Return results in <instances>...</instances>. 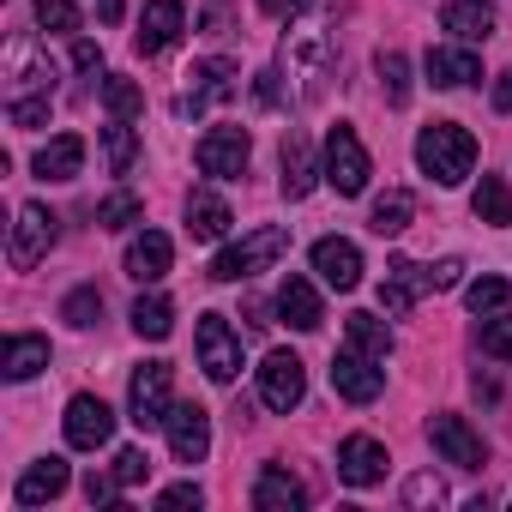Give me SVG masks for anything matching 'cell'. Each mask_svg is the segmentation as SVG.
I'll list each match as a JSON object with an SVG mask.
<instances>
[{
    "label": "cell",
    "instance_id": "obj_1",
    "mask_svg": "<svg viewBox=\"0 0 512 512\" xmlns=\"http://www.w3.org/2000/svg\"><path fill=\"white\" fill-rule=\"evenodd\" d=\"M416 163H422L428 181L458 187V181L476 169V139H470L458 121H428V127L416 133Z\"/></svg>",
    "mask_w": 512,
    "mask_h": 512
},
{
    "label": "cell",
    "instance_id": "obj_2",
    "mask_svg": "<svg viewBox=\"0 0 512 512\" xmlns=\"http://www.w3.org/2000/svg\"><path fill=\"white\" fill-rule=\"evenodd\" d=\"M284 247H290V229L260 223L253 235H241L235 247H223V253H217V260H211V278H217V284H241V278H253V272H266Z\"/></svg>",
    "mask_w": 512,
    "mask_h": 512
},
{
    "label": "cell",
    "instance_id": "obj_3",
    "mask_svg": "<svg viewBox=\"0 0 512 512\" xmlns=\"http://www.w3.org/2000/svg\"><path fill=\"white\" fill-rule=\"evenodd\" d=\"M368 175H374V163H368V151H362V139H356V127H332L326 133V181L344 193V199H356L362 187H368Z\"/></svg>",
    "mask_w": 512,
    "mask_h": 512
},
{
    "label": "cell",
    "instance_id": "obj_4",
    "mask_svg": "<svg viewBox=\"0 0 512 512\" xmlns=\"http://www.w3.org/2000/svg\"><path fill=\"white\" fill-rule=\"evenodd\" d=\"M193 344H199V368H205V380H211V386H229V380L241 374V338L229 332V320H223V314H199Z\"/></svg>",
    "mask_w": 512,
    "mask_h": 512
},
{
    "label": "cell",
    "instance_id": "obj_5",
    "mask_svg": "<svg viewBox=\"0 0 512 512\" xmlns=\"http://www.w3.org/2000/svg\"><path fill=\"white\" fill-rule=\"evenodd\" d=\"M302 398H308V368H302V356L272 350V356L260 362V404L278 410V416H290Z\"/></svg>",
    "mask_w": 512,
    "mask_h": 512
},
{
    "label": "cell",
    "instance_id": "obj_6",
    "mask_svg": "<svg viewBox=\"0 0 512 512\" xmlns=\"http://www.w3.org/2000/svg\"><path fill=\"white\" fill-rule=\"evenodd\" d=\"M169 380H175L169 362H139V368H133L127 416H133L139 428H163V422H169Z\"/></svg>",
    "mask_w": 512,
    "mask_h": 512
},
{
    "label": "cell",
    "instance_id": "obj_7",
    "mask_svg": "<svg viewBox=\"0 0 512 512\" xmlns=\"http://www.w3.org/2000/svg\"><path fill=\"white\" fill-rule=\"evenodd\" d=\"M193 157H199V175H211V181H241V169H247V157H253V139H247V127H211Z\"/></svg>",
    "mask_w": 512,
    "mask_h": 512
},
{
    "label": "cell",
    "instance_id": "obj_8",
    "mask_svg": "<svg viewBox=\"0 0 512 512\" xmlns=\"http://www.w3.org/2000/svg\"><path fill=\"white\" fill-rule=\"evenodd\" d=\"M428 440H434V452H440L446 464H458V470H482V458H488L482 434H476L464 416H452V410H440V416L428 422Z\"/></svg>",
    "mask_w": 512,
    "mask_h": 512
},
{
    "label": "cell",
    "instance_id": "obj_9",
    "mask_svg": "<svg viewBox=\"0 0 512 512\" xmlns=\"http://www.w3.org/2000/svg\"><path fill=\"white\" fill-rule=\"evenodd\" d=\"M49 247H55V211H49V205H19V223H13V247H7V260H13L19 272H31Z\"/></svg>",
    "mask_w": 512,
    "mask_h": 512
},
{
    "label": "cell",
    "instance_id": "obj_10",
    "mask_svg": "<svg viewBox=\"0 0 512 512\" xmlns=\"http://www.w3.org/2000/svg\"><path fill=\"white\" fill-rule=\"evenodd\" d=\"M332 386L350 404H374L386 392V368H374V356H362V350H338L332 356Z\"/></svg>",
    "mask_w": 512,
    "mask_h": 512
},
{
    "label": "cell",
    "instance_id": "obj_11",
    "mask_svg": "<svg viewBox=\"0 0 512 512\" xmlns=\"http://www.w3.org/2000/svg\"><path fill=\"white\" fill-rule=\"evenodd\" d=\"M109 434H115V410H109L103 398L79 392V398L67 404V446H79V452H97V446H109Z\"/></svg>",
    "mask_w": 512,
    "mask_h": 512
},
{
    "label": "cell",
    "instance_id": "obj_12",
    "mask_svg": "<svg viewBox=\"0 0 512 512\" xmlns=\"http://www.w3.org/2000/svg\"><path fill=\"white\" fill-rule=\"evenodd\" d=\"M169 452L181 458V464H199L205 452H211V416L199 410V404H169Z\"/></svg>",
    "mask_w": 512,
    "mask_h": 512
},
{
    "label": "cell",
    "instance_id": "obj_13",
    "mask_svg": "<svg viewBox=\"0 0 512 512\" xmlns=\"http://www.w3.org/2000/svg\"><path fill=\"white\" fill-rule=\"evenodd\" d=\"M187 31V13H181V0H145V19H139V55H169Z\"/></svg>",
    "mask_w": 512,
    "mask_h": 512
},
{
    "label": "cell",
    "instance_id": "obj_14",
    "mask_svg": "<svg viewBox=\"0 0 512 512\" xmlns=\"http://www.w3.org/2000/svg\"><path fill=\"white\" fill-rule=\"evenodd\" d=\"M314 272H320L332 290H356V284H362V247L344 241V235L314 241Z\"/></svg>",
    "mask_w": 512,
    "mask_h": 512
},
{
    "label": "cell",
    "instance_id": "obj_15",
    "mask_svg": "<svg viewBox=\"0 0 512 512\" xmlns=\"http://www.w3.org/2000/svg\"><path fill=\"white\" fill-rule=\"evenodd\" d=\"M338 476H344L350 488H374V482L386 476V446H380L374 434H350V440L338 446Z\"/></svg>",
    "mask_w": 512,
    "mask_h": 512
},
{
    "label": "cell",
    "instance_id": "obj_16",
    "mask_svg": "<svg viewBox=\"0 0 512 512\" xmlns=\"http://www.w3.org/2000/svg\"><path fill=\"white\" fill-rule=\"evenodd\" d=\"M422 290H434V284H428V266L392 260V266H386V284H380V308H386V314H410Z\"/></svg>",
    "mask_w": 512,
    "mask_h": 512
},
{
    "label": "cell",
    "instance_id": "obj_17",
    "mask_svg": "<svg viewBox=\"0 0 512 512\" xmlns=\"http://www.w3.org/2000/svg\"><path fill=\"white\" fill-rule=\"evenodd\" d=\"M253 506H260V512H302V506H308V488H302L290 470L266 464L260 476H253Z\"/></svg>",
    "mask_w": 512,
    "mask_h": 512
},
{
    "label": "cell",
    "instance_id": "obj_18",
    "mask_svg": "<svg viewBox=\"0 0 512 512\" xmlns=\"http://www.w3.org/2000/svg\"><path fill=\"white\" fill-rule=\"evenodd\" d=\"M278 314H284V326H296V332H320V320H326V308H320L314 284H308V278H296V272L278 284Z\"/></svg>",
    "mask_w": 512,
    "mask_h": 512
},
{
    "label": "cell",
    "instance_id": "obj_19",
    "mask_svg": "<svg viewBox=\"0 0 512 512\" xmlns=\"http://www.w3.org/2000/svg\"><path fill=\"white\" fill-rule=\"evenodd\" d=\"M67 482H73V470H67L61 458H37V464L19 476L13 500H19V506H43V500H61V494H67Z\"/></svg>",
    "mask_w": 512,
    "mask_h": 512
},
{
    "label": "cell",
    "instance_id": "obj_20",
    "mask_svg": "<svg viewBox=\"0 0 512 512\" xmlns=\"http://www.w3.org/2000/svg\"><path fill=\"white\" fill-rule=\"evenodd\" d=\"M169 260H175L169 235H163V229H145V235L127 247V278H133V284H157V278L169 272Z\"/></svg>",
    "mask_w": 512,
    "mask_h": 512
},
{
    "label": "cell",
    "instance_id": "obj_21",
    "mask_svg": "<svg viewBox=\"0 0 512 512\" xmlns=\"http://www.w3.org/2000/svg\"><path fill=\"white\" fill-rule=\"evenodd\" d=\"M476 79H482V61L470 49H428V85L458 91V85H476Z\"/></svg>",
    "mask_w": 512,
    "mask_h": 512
},
{
    "label": "cell",
    "instance_id": "obj_22",
    "mask_svg": "<svg viewBox=\"0 0 512 512\" xmlns=\"http://www.w3.org/2000/svg\"><path fill=\"white\" fill-rule=\"evenodd\" d=\"M314 175H326V169H314L308 133H284V193L290 199H308L314 193Z\"/></svg>",
    "mask_w": 512,
    "mask_h": 512
},
{
    "label": "cell",
    "instance_id": "obj_23",
    "mask_svg": "<svg viewBox=\"0 0 512 512\" xmlns=\"http://www.w3.org/2000/svg\"><path fill=\"white\" fill-rule=\"evenodd\" d=\"M79 169H85V139L79 133H61V139H49L37 151V175L43 181H73Z\"/></svg>",
    "mask_w": 512,
    "mask_h": 512
},
{
    "label": "cell",
    "instance_id": "obj_24",
    "mask_svg": "<svg viewBox=\"0 0 512 512\" xmlns=\"http://www.w3.org/2000/svg\"><path fill=\"white\" fill-rule=\"evenodd\" d=\"M0 368H7V380H31V374H43V368H49V338H37V332H13V338H7V356H0Z\"/></svg>",
    "mask_w": 512,
    "mask_h": 512
},
{
    "label": "cell",
    "instance_id": "obj_25",
    "mask_svg": "<svg viewBox=\"0 0 512 512\" xmlns=\"http://www.w3.org/2000/svg\"><path fill=\"white\" fill-rule=\"evenodd\" d=\"M229 223H235V217H229V205H223L217 193H193V199H187V235H193V241H223Z\"/></svg>",
    "mask_w": 512,
    "mask_h": 512
},
{
    "label": "cell",
    "instance_id": "obj_26",
    "mask_svg": "<svg viewBox=\"0 0 512 512\" xmlns=\"http://www.w3.org/2000/svg\"><path fill=\"white\" fill-rule=\"evenodd\" d=\"M440 25L464 43H488L494 31V13H488V0H452V7H440Z\"/></svg>",
    "mask_w": 512,
    "mask_h": 512
},
{
    "label": "cell",
    "instance_id": "obj_27",
    "mask_svg": "<svg viewBox=\"0 0 512 512\" xmlns=\"http://www.w3.org/2000/svg\"><path fill=\"white\" fill-rule=\"evenodd\" d=\"M187 79H193V97H187L193 115H199L205 103H217V97H235V67H229V61H199Z\"/></svg>",
    "mask_w": 512,
    "mask_h": 512
},
{
    "label": "cell",
    "instance_id": "obj_28",
    "mask_svg": "<svg viewBox=\"0 0 512 512\" xmlns=\"http://www.w3.org/2000/svg\"><path fill=\"white\" fill-rule=\"evenodd\" d=\"M410 211H416V199H410L404 187H392V193H380V199H374L368 229H374V235H404V229H410Z\"/></svg>",
    "mask_w": 512,
    "mask_h": 512
},
{
    "label": "cell",
    "instance_id": "obj_29",
    "mask_svg": "<svg viewBox=\"0 0 512 512\" xmlns=\"http://www.w3.org/2000/svg\"><path fill=\"white\" fill-rule=\"evenodd\" d=\"M133 332L151 338V344H163V338L175 332V308H169L163 296H139V302H133Z\"/></svg>",
    "mask_w": 512,
    "mask_h": 512
},
{
    "label": "cell",
    "instance_id": "obj_30",
    "mask_svg": "<svg viewBox=\"0 0 512 512\" xmlns=\"http://www.w3.org/2000/svg\"><path fill=\"white\" fill-rule=\"evenodd\" d=\"M344 332H350V350H362V356H374V362H386V356H392V332H386L374 314H350V320H344Z\"/></svg>",
    "mask_w": 512,
    "mask_h": 512
},
{
    "label": "cell",
    "instance_id": "obj_31",
    "mask_svg": "<svg viewBox=\"0 0 512 512\" xmlns=\"http://www.w3.org/2000/svg\"><path fill=\"white\" fill-rule=\"evenodd\" d=\"M470 211H476L482 223H512V193H506V181H500V175H482Z\"/></svg>",
    "mask_w": 512,
    "mask_h": 512
},
{
    "label": "cell",
    "instance_id": "obj_32",
    "mask_svg": "<svg viewBox=\"0 0 512 512\" xmlns=\"http://www.w3.org/2000/svg\"><path fill=\"white\" fill-rule=\"evenodd\" d=\"M374 67H380V91H386V103L404 109V103H410V61H404L398 49H386Z\"/></svg>",
    "mask_w": 512,
    "mask_h": 512
},
{
    "label": "cell",
    "instance_id": "obj_33",
    "mask_svg": "<svg viewBox=\"0 0 512 512\" xmlns=\"http://www.w3.org/2000/svg\"><path fill=\"white\" fill-rule=\"evenodd\" d=\"M103 109H109L115 121H133V115L145 109V91H139L133 79H121V73H109V79H103Z\"/></svg>",
    "mask_w": 512,
    "mask_h": 512
},
{
    "label": "cell",
    "instance_id": "obj_34",
    "mask_svg": "<svg viewBox=\"0 0 512 512\" xmlns=\"http://www.w3.org/2000/svg\"><path fill=\"white\" fill-rule=\"evenodd\" d=\"M103 157H109V169H115V175H127V169H133L139 139H133V127H127V121H109V127H103Z\"/></svg>",
    "mask_w": 512,
    "mask_h": 512
},
{
    "label": "cell",
    "instance_id": "obj_35",
    "mask_svg": "<svg viewBox=\"0 0 512 512\" xmlns=\"http://www.w3.org/2000/svg\"><path fill=\"white\" fill-rule=\"evenodd\" d=\"M145 217V199L139 193H109L103 205H97V229H127V223H139Z\"/></svg>",
    "mask_w": 512,
    "mask_h": 512
},
{
    "label": "cell",
    "instance_id": "obj_36",
    "mask_svg": "<svg viewBox=\"0 0 512 512\" xmlns=\"http://www.w3.org/2000/svg\"><path fill=\"white\" fill-rule=\"evenodd\" d=\"M61 320H67V326H97V320H103V296H97V284L73 290V296L61 302Z\"/></svg>",
    "mask_w": 512,
    "mask_h": 512
},
{
    "label": "cell",
    "instance_id": "obj_37",
    "mask_svg": "<svg viewBox=\"0 0 512 512\" xmlns=\"http://www.w3.org/2000/svg\"><path fill=\"white\" fill-rule=\"evenodd\" d=\"M506 296H512V284H506V278H476V284L464 290L470 314H494V308H506Z\"/></svg>",
    "mask_w": 512,
    "mask_h": 512
},
{
    "label": "cell",
    "instance_id": "obj_38",
    "mask_svg": "<svg viewBox=\"0 0 512 512\" xmlns=\"http://www.w3.org/2000/svg\"><path fill=\"white\" fill-rule=\"evenodd\" d=\"M476 344H482V356H500V362H512V314H506V320H482Z\"/></svg>",
    "mask_w": 512,
    "mask_h": 512
},
{
    "label": "cell",
    "instance_id": "obj_39",
    "mask_svg": "<svg viewBox=\"0 0 512 512\" xmlns=\"http://www.w3.org/2000/svg\"><path fill=\"white\" fill-rule=\"evenodd\" d=\"M37 25L43 31H79V7L73 0H37Z\"/></svg>",
    "mask_w": 512,
    "mask_h": 512
},
{
    "label": "cell",
    "instance_id": "obj_40",
    "mask_svg": "<svg viewBox=\"0 0 512 512\" xmlns=\"http://www.w3.org/2000/svg\"><path fill=\"white\" fill-rule=\"evenodd\" d=\"M7 115H13V127H43V121H49V91H43V97H13Z\"/></svg>",
    "mask_w": 512,
    "mask_h": 512
},
{
    "label": "cell",
    "instance_id": "obj_41",
    "mask_svg": "<svg viewBox=\"0 0 512 512\" xmlns=\"http://www.w3.org/2000/svg\"><path fill=\"white\" fill-rule=\"evenodd\" d=\"M115 476H121V488H133V482L151 476V458H145L139 446H127V452H115Z\"/></svg>",
    "mask_w": 512,
    "mask_h": 512
},
{
    "label": "cell",
    "instance_id": "obj_42",
    "mask_svg": "<svg viewBox=\"0 0 512 512\" xmlns=\"http://www.w3.org/2000/svg\"><path fill=\"white\" fill-rule=\"evenodd\" d=\"M199 500H205V494H199V482H175V488H163V494H157V506H163V512H181V506H199Z\"/></svg>",
    "mask_w": 512,
    "mask_h": 512
},
{
    "label": "cell",
    "instance_id": "obj_43",
    "mask_svg": "<svg viewBox=\"0 0 512 512\" xmlns=\"http://www.w3.org/2000/svg\"><path fill=\"white\" fill-rule=\"evenodd\" d=\"M314 7H326V0H260L266 19H296V13H314Z\"/></svg>",
    "mask_w": 512,
    "mask_h": 512
},
{
    "label": "cell",
    "instance_id": "obj_44",
    "mask_svg": "<svg viewBox=\"0 0 512 512\" xmlns=\"http://www.w3.org/2000/svg\"><path fill=\"white\" fill-rule=\"evenodd\" d=\"M115 488H121V476H97V470L85 476V494H91V506H109V500H115Z\"/></svg>",
    "mask_w": 512,
    "mask_h": 512
},
{
    "label": "cell",
    "instance_id": "obj_45",
    "mask_svg": "<svg viewBox=\"0 0 512 512\" xmlns=\"http://www.w3.org/2000/svg\"><path fill=\"white\" fill-rule=\"evenodd\" d=\"M458 272H464V260H440V266H428V284H434V290H452Z\"/></svg>",
    "mask_w": 512,
    "mask_h": 512
},
{
    "label": "cell",
    "instance_id": "obj_46",
    "mask_svg": "<svg viewBox=\"0 0 512 512\" xmlns=\"http://www.w3.org/2000/svg\"><path fill=\"white\" fill-rule=\"evenodd\" d=\"M73 67H79V73H97V67H103V49H97V43H73Z\"/></svg>",
    "mask_w": 512,
    "mask_h": 512
},
{
    "label": "cell",
    "instance_id": "obj_47",
    "mask_svg": "<svg viewBox=\"0 0 512 512\" xmlns=\"http://www.w3.org/2000/svg\"><path fill=\"white\" fill-rule=\"evenodd\" d=\"M422 500H446V488H440L434 476H416V482H410V506H422Z\"/></svg>",
    "mask_w": 512,
    "mask_h": 512
},
{
    "label": "cell",
    "instance_id": "obj_48",
    "mask_svg": "<svg viewBox=\"0 0 512 512\" xmlns=\"http://www.w3.org/2000/svg\"><path fill=\"white\" fill-rule=\"evenodd\" d=\"M494 109H506V115H512V67H506V73H500V85H494Z\"/></svg>",
    "mask_w": 512,
    "mask_h": 512
}]
</instances>
